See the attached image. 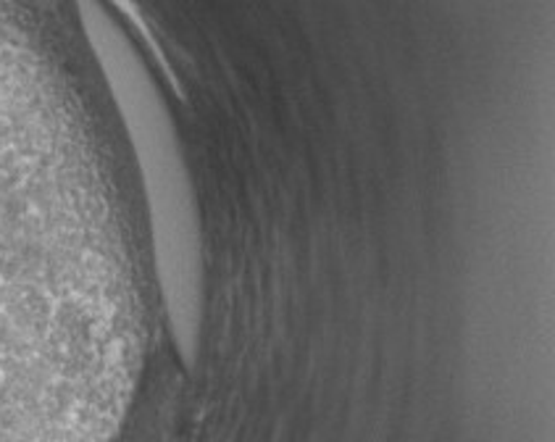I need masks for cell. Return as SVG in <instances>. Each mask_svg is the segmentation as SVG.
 Returning <instances> with one entry per match:
<instances>
[{
  "label": "cell",
  "mask_w": 555,
  "mask_h": 442,
  "mask_svg": "<svg viewBox=\"0 0 555 442\" xmlns=\"http://www.w3.org/2000/svg\"><path fill=\"white\" fill-rule=\"evenodd\" d=\"M79 18L95 58L101 61L114 101L119 106L129 143L143 177L151 219L153 261L162 285L171 332L184 359H193L203 316V239L193 182L184 166L169 110L143 61L132 51L95 0H77Z\"/></svg>",
  "instance_id": "obj_1"
}]
</instances>
